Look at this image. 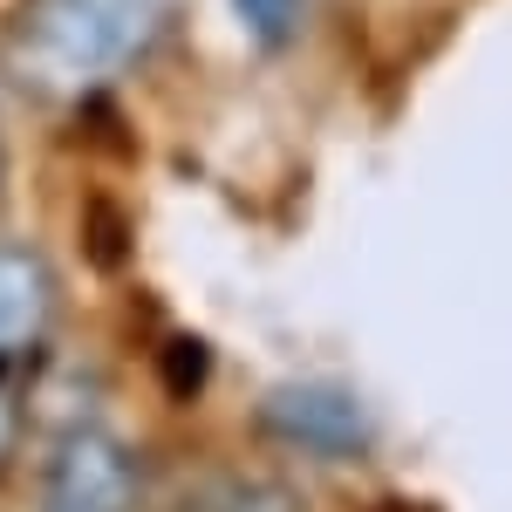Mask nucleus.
<instances>
[{
    "mask_svg": "<svg viewBox=\"0 0 512 512\" xmlns=\"http://www.w3.org/2000/svg\"><path fill=\"white\" fill-rule=\"evenodd\" d=\"M21 424H28V410H21V396L0 390V465L14 458V444H21Z\"/></svg>",
    "mask_w": 512,
    "mask_h": 512,
    "instance_id": "nucleus-7",
    "label": "nucleus"
},
{
    "mask_svg": "<svg viewBox=\"0 0 512 512\" xmlns=\"http://www.w3.org/2000/svg\"><path fill=\"white\" fill-rule=\"evenodd\" d=\"M48 308H55L48 267L21 246H0V362L35 349L41 328H48Z\"/></svg>",
    "mask_w": 512,
    "mask_h": 512,
    "instance_id": "nucleus-4",
    "label": "nucleus"
},
{
    "mask_svg": "<svg viewBox=\"0 0 512 512\" xmlns=\"http://www.w3.org/2000/svg\"><path fill=\"white\" fill-rule=\"evenodd\" d=\"M171 512H308V506L274 472H198L192 485H178Z\"/></svg>",
    "mask_w": 512,
    "mask_h": 512,
    "instance_id": "nucleus-5",
    "label": "nucleus"
},
{
    "mask_svg": "<svg viewBox=\"0 0 512 512\" xmlns=\"http://www.w3.org/2000/svg\"><path fill=\"white\" fill-rule=\"evenodd\" d=\"M233 14L260 48H287L308 21V0H233Z\"/></svg>",
    "mask_w": 512,
    "mask_h": 512,
    "instance_id": "nucleus-6",
    "label": "nucleus"
},
{
    "mask_svg": "<svg viewBox=\"0 0 512 512\" xmlns=\"http://www.w3.org/2000/svg\"><path fill=\"white\" fill-rule=\"evenodd\" d=\"M41 499H48V512H137L144 465L123 437L82 424V431L55 437L48 472H41Z\"/></svg>",
    "mask_w": 512,
    "mask_h": 512,
    "instance_id": "nucleus-3",
    "label": "nucleus"
},
{
    "mask_svg": "<svg viewBox=\"0 0 512 512\" xmlns=\"http://www.w3.org/2000/svg\"><path fill=\"white\" fill-rule=\"evenodd\" d=\"M260 431L287 444V451H308V458H369L376 451V417L369 403L342 383H274V390L253 403Z\"/></svg>",
    "mask_w": 512,
    "mask_h": 512,
    "instance_id": "nucleus-2",
    "label": "nucleus"
},
{
    "mask_svg": "<svg viewBox=\"0 0 512 512\" xmlns=\"http://www.w3.org/2000/svg\"><path fill=\"white\" fill-rule=\"evenodd\" d=\"M171 0H21L0 28V82L35 103H82L144 62Z\"/></svg>",
    "mask_w": 512,
    "mask_h": 512,
    "instance_id": "nucleus-1",
    "label": "nucleus"
}]
</instances>
